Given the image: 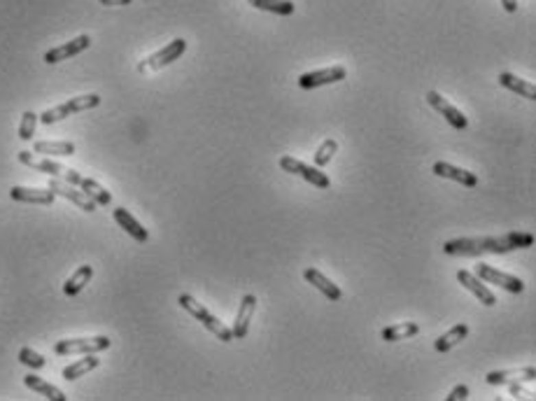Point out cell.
I'll return each instance as SVG.
<instances>
[{"label": "cell", "instance_id": "obj_23", "mask_svg": "<svg viewBox=\"0 0 536 401\" xmlns=\"http://www.w3.org/2000/svg\"><path fill=\"white\" fill-rule=\"evenodd\" d=\"M101 367V359L96 357V352H89L84 359H78V362H73L70 367L63 369V378L66 380H78L82 378L84 374H89V371L98 369Z\"/></svg>", "mask_w": 536, "mask_h": 401}, {"label": "cell", "instance_id": "obj_1", "mask_svg": "<svg viewBox=\"0 0 536 401\" xmlns=\"http://www.w3.org/2000/svg\"><path fill=\"white\" fill-rule=\"evenodd\" d=\"M534 243V236L529 233H509L504 238H457L447 240L443 245L445 255H462V257H476L482 252L490 255H504L511 250H520V247H529Z\"/></svg>", "mask_w": 536, "mask_h": 401}, {"label": "cell", "instance_id": "obj_24", "mask_svg": "<svg viewBox=\"0 0 536 401\" xmlns=\"http://www.w3.org/2000/svg\"><path fill=\"white\" fill-rule=\"evenodd\" d=\"M499 84L506 87V89H511V91H515V93H520V96L527 98V100L536 98V89H534L532 82L515 78L513 73H502V75H499Z\"/></svg>", "mask_w": 536, "mask_h": 401}, {"label": "cell", "instance_id": "obj_17", "mask_svg": "<svg viewBox=\"0 0 536 401\" xmlns=\"http://www.w3.org/2000/svg\"><path fill=\"white\" fill-rule=\"evenodd\" d=\"M112 217H115V222L119 224V227H121L128 236H131V238L138 240V243H145V240L150 238L147 229H145L138 220H135V217H133L126 208H115V210H112Z\"/></svg>", "mask_w": 536, "mask_h": 401}, {"label": "cell", "instance_id": "obj_11", "mask_svg": "<svg viewBox=\"0 0 536 401\" xmlns=\"http://www.w3.org/2000/svg\"><path fill=\"white\" fill-rule=\"evenodd\" d=\"M89 45H91L89 35H80V38H75V40H70V43H66V45H58V47H54V49L47 51L45 63L54 66V63H61V61H66V58H73V56H78L80 51L89 49Z\"/></svg>", "mask_w": 536, "mask_h": 401}, {"label": "cell", "instance_id": "obj_21", "mask_svg": "<svg viewBox=\"0 0 536 401\" xmlns=\"http://www.w3.org/2000/svg\"><path fill=\"white\" fill-rule=\"evenodd\" d=\"M91 278H93V268L89 264H84V266H80L66 282H63V294H66V297H78V294L89 285Z\"/></svg>", "mask_w": 536, "mask_h": 401}, {"label": "cell", "instance_id": "obj_35", "mask_svg": "<svg viewBox=\"0 0 536 401\" xmlns=\"http://www.w3.org/2000/svg\"><path fill=\"white\" fill-rule=\"evenodd\" d=\"M502 5H504L506 12H511V14L517 10V0H502Z\"/></svg>", "mask_w": 536, "mask_h": 401}, {"label": "cell", "instance_id": "obj_4", "mask_svg": "<svg viewBox=\"0 0 536 401\" xmlns=\"http://www.w3.org/2000/svg\"><path fill=\"white\" fill-rule=\"evenodd\" d=\"M16 159H19L23 166L35 168V170H40V173H47V175H51V178H61V180H66L75 187H78L80 180H82V175L78 173V170L61 166V163L51 161V159H38V157H33L31 152H19Z\"/></svg>", "mask_w": 536, "mask_h": 401}, {"label": "cell", "instance_id": "obj_18", "mask_svg": "<svg viewBox=\"0 0 536 401\" xmlns=\"http://www.w3.org/2000/svg\"><path fill=\"white\" fill-rule=\"evenodd\" d=\"M303 278L308 280L310 285H315L317 290H320L329 301H340V299H343V292H340V287L334 285V282L329 280L327 275L322 273V271H317V268L310 266V268L303 271Z\"/></svg>", "mask_w": 536, "mask_h": 401}, {"label": "cell", "instance_id": "obj_25", "mask_svg": "<svg viewBox=\"0 0 536 401\" xmlns=\"http://www.w3.org/2000/svg\"><path fill=\"white\" fill-rule=\"evenodd\" d=\"M420 334V324L417 322H401V324H392V327L382 329V341H406V339H413V336Z\"/></svg>", "mask_w": 536, "mask_h": 401}, {"label": "cell", "instance_id": "obj_26", "mask_svg": "<svg viewBox=\"0 0 536 401\" xmlns=\"http://www.w3.org/2000/svg\"><path fill=\"white\" fill-rule=\"evenodd\" d=\"M469 336V327L467 324H455V327L450 329V332H445L443 336H439L436 339V343H434V347L439 352H447V350H452L455 345H459V341H464Z\"/></svg>", "mask_w": 536, "mask_h": 401}, {"label": "cell", "instance_id": "obj_28", "mask_svg": "<svg viewBox=\"0 0 536 401\" xmlns=\"http://www.w3.org/2000/svg\"><path fill=\"white\" fill-rule=\"evenodd\" d=\"M250 5H255L259 10H266V12H273V14H280V16H290L294 14V3L292 0H247Z\"/></svg>", "mask_w": 536, "mask_h": 401}, {"label": "cell", "instance_id": "obj_12", "mask_svg": "<svg viewBox=\"0 0 536 401\" xmlns=\"http://www.w3.org/2000/svg\"><path fill=\"white\" fill-rule=\"evenodd\" d=\"M427 103L432 105L434 110H439L441 115H443L445 119L450 122L455 128H467L469 122H467V117H464V112L459 110V108H455V105H452L447 98L441 96L439 91H429V93H427Z\"/></svg>", "mask_w": 536, "mask_h": 401}, {"label": "cell", "instance_id": "obj_8", "mask_svg": "<svg viewBox=\"0 0 536 401\" xmlns=\"http://www.w3.org/2000/svg\"><path fill=\"white\" fill-rule=\"evenodd\" d=\"M476 275H478L480 280L492 282V285H499V287H504V290H509L513 294H520L522 290H525V282H522L520 278H515V275H506V273H502V271L490 266V264H478V266H476Z\"/></svg>", "mask_w": 536, "mask_h": 401}, {"label": "cell", "instance_id": "obj_32", "mask_svg": "<svg viewBox=\"0 0 536 401\" xmlns=\"http://www.w3.org/2000/svg\"><path fill=\"white\" fill-rule=\"evenodd\" d=\"M511 385V394L513 397H522V399H534L536 394L534 392H529V390H525V387H520V382H509Z\"/></svg>", "mask_w": 536, "mask_h": 401}, {"label": "cell", "instance_id": "obj_10", "mask_svg": "<svg viewBox=\"0 0 536 401\" xmlns=\"http://www.w3.org/2000/svg\"><path fill=\"white\" fill-rule=\"evenodd\" d=\"M49 190L56 194V196H63V198H68V200H73L75 205H78L80 210H84V212H93L98 208L93 200L86 196L84 192L82 190H78L75 185H70V182H66V180H58V178H54L49 182Z\"/></svg>", "mask_w": 536, "mask_h": 401}, {"label": "cell", "instance_id": "obj_20", "mask_svg": "<svg viewBox=\"0 0 536 401\" xmlns=\"http://www.w3.org/2000/svg\"><path fill=\"white\" fill-rule=\"evenodd\" d=\"M33 152L45 157H73L75 145L68 143V140H38L33 145Z\"/></svg>", "mask_w": 536, "mask_h": 401}, {"label": "cell", "instance_id": "obj_6", "mask_svg": "<svg viewBox=\"0 0 536 401\" xmlns=\"http://www.w3.org/2000/svg\"><path fill=\"white\" fill-rule=\"evenodd\" d=\"M280 168L285 170V173H292V175H299V178L308 180L310 185L320 187V190H329V187H331V180H329L327 173H322V170L315 166H308V163L296 157H290V154L280 157Z\"/></svg>", "mask_w": 536, "mask_h": 401}, {"label": "cell", "instance_id": "obj_19", "mask_svg": "<svg viewBox=\"0 0 536 401\" xmlns=\"http://www.w3.org/2000/svg\"><path fill=\"white\" fill-rule=\"evenodd\" d=\"M434 175H439V178H447V180H455V182H459V185H464V187H476V185H478V178H476L474 173H469V170H464V168L452 166V163H445V161H436L434 163Z\"/></svg>", "mask_w": 536, "mask_h": 401}, {"label": "cell", "instance_id": "obj_30", "mask_svg": "<svg viewBox=\"0 0 536 401\" xmlns=\"http://www.w3.org/2000/svg\"><path fill=\"white\" fill-rule=\"evenodd\" d=\"M35 126H38V115L31 110H26L21 115V124H19V138L21 140H31L35 133Z\"/></svg>", "mask_w": 536, "mask_h": 401}, {"label": "cell", "instance_id": "obj_2", "mask_svg": "<svg viewBox=\"0 0 536 401\" xmlns=\"http://www.w3.org/2000/svg\"><path fill=\"white\" fill-rule=\"evenodd\" d=\"M178 303H180V308H182V310H187L191 317H196V320L201 322L203 327L208 329V332H213L220 341H224V343H229V341H233L231 329L224 327V324H222L220 320H217V317L213 315V312H210L208 308H205L203 303H198V301L194 299L191 294H180V297H178Z\"/></svg>", "mask_w": 536, "mask_h": 401}, {"label": "cell", "instance_id": "obj_22", "mask_svg": "<svg viewBox=\"0 0 536 401\" xmlns=\"http://www.w3.org/2000/svg\"><path fill=\"white\" fill-rule=\"evenodd\" d=\"M23 382H26V387H28V390H33V392L43 394V397L51 399V401H66V399H68L66 394H63L61 390H58L56 385H51V382L43 380V378H40V376H33V374H28L26 378H23Z\"/></svg>", "mask_w": 536, "mask_h": 401}, {"label": "cell", "instance_id": "obj_31", "mask_svg": "<svg viewBox=\"0 0 536 401\" xmlns=\"http://www.w3.org/2000/svg\"><path fill=\"white\" fill-rule=\"evenodd\" d=\"M19 362L26 364V367H31V369H45L47 359L40 355V352L31 350V347H21V350H19Z\"/></svg>", "mask_w": 536, "mask_h": 401}, {"label": "cell", "instance_id": "obj_33", "mask_svg": "<svg viewBox=\"0 0 536 401\" xmlns=\"http://www.w3.org/2000/svg\"><path fill=\"white\" fill-rule=\"evenodd\" d=\"M469 397V387L467 385H457L455 390H452L450 394H447V401H459V399H467Z\"/></svg>", "mask_w": 536, "mask_h": 401}, {"label": "cell", "instance_id": "obj_34", "mask_svg": "<svg viewBox=\"0 0 536 401\" xmlns=\"http://www.w3.org/2000/svg\"><path fill=\"white\" fill-rule=\"evenodd\" d=\"M133 0H101V5H108V8H115V5H131Z\"/></svg>", "mask_w": 536, "mask_h": 401}, {"label": "cell", "instance_id": "obj_15", "mask_svg": "<svg viewBox=\"0 0 536 401\" xmlns=\"http://www.w3.org/2000/svg\"><path fill=\"white\" fill-rule=\"evenodd\" d=\"M12 200L19 203H35V205H51L56 198V194L47 187V190H38V187H12L10 190Z\"/></svg>", "mask_w": 536, "mask_h": 401}, {"label": "cell", "instance_id": "obj_14", "mask_svg": "<svg viewBox=\"0 0 536 401\" xmlns=\"http://www.w3.org/2000/svg\"><path fill=\"white\" fill-rule=\"evenodd\" d=\"M536 378L534 367H520V369H504V371H490L487 382L490 385H509V382H532Z\"/></svg>", "mask_w": 536, "mask_h": 401}, {"label": "cell", "instance_id": "obj_13", "mask_svg": "<svg viewBox=\"0 0 536 401\" xmlns=\"http://www.w3.org/2000/svg\"><path fill=\"white\" fill-rule=\"evenodd\" d=\"M255 308H257V297L255 294H245L243 301H240L238 312H235V322L231 327L233 339H245L247 336V332H250L252 315H255Z\"/></svg>", "mask_w": 536, "mask_h": 401}, {"label": "cell", "instance_id": "obj_3", "mask_svg": "<svg viewBox=\"0 0 536 401\" xmlns=\"http://www.w3.org/2000/svg\"><path fill=\"white\" fill-rule=\"evenodd\" d=\"M98 105H101V96H98V93L75 96V98L66 100V103L56 105V108L45 110L43 115H38V122H43V124L49 126V124H56V122L66 119L68 115H75V112H84V110H93V108H98Z\"/></svg>", "mask_w": 536, "mask_h": 401}, {"label": "cell", "instance_id": "obj_27", "mask_svg": "<svg viewBox=\"0 0 536 401\" xmlns=\"http://www.w3.org/2000/svg\"><path fill=\"white\" fill-rule=\"evenodd\" d=\"M78 187H80V190L84 192L86 196H89L96 205H110V203H112V194H110L108 190H105L103 185H98L96 180H91V178H82Z\"/></svg>", "mask_w": 536, "mask_h": 401}, {"label": "cell", "instance_id": "obj_7", "mask_svg": "<svg viewBox=\"0 0 536 401\" xmlns=\"http://www.w3.org/2000/svg\"><path fill=\"white\" fill-rule=\"evenodd\" d=\"M185 49H187V40L175 38L173 43H168L166 47H163V49H159L156 54L147 56L143 63H138V70H140V73H154V70L166 68L173 61H178V58L185 54Z\"/></svg>", "mask_w": 536, "mask_h": 401}, {"label": "cell", "instance_id": "obj_9", "mask_svg": "<svg viewBox=\"0 0 536 401\" xmlns=\"http://www.w3.org/2000/svg\"><path fill=\"white\" fill-rule=\"evenodd\" d=\"M345 75H347V70L343 66L313 70V73H303L301 78H299V87H301V89H317V87L334 84V82L345 80Z\"/></svg>", "mask_w": 536, "mask_h": 401}, {"label": "cell", "instance_id": "obj_16", "mask_svg": "<svg viewBox=\"0 0 536 401\" xmlns=\"http://www.w3.org/2000/svg\"><path fill=\"white\" fill-rule=\"evenodd\" d=\"M457 280H459V285L467 287L471 294H476L482 306H494V303H497V297H494V292L490 290V287L482 285V280L478 278V275H474V273H469V271L462 268V271H457Z\"/></svg>", "mask_w": 536, "mask_h": 401}, {"label": "cell", "instance_id": "obj_5", "mask_svg": "<svg viewBox=\"0 0 536 401\" xmlns=\"http://www.w3.org/2000/svg\"><path fill=\"white\" fill-rule=\"evenodd\" d=\"M112 345L108 336H89V339H63L54 345L56 355H89V352H103Z\"/></svg>", "mask_w": 536, "mask_h": 401}, {"label": "cell", "instance_id": "obj_29", "mask_svg": "<svg viewBox=\"0 0 536 401\" xmlns=\"http://www.w3.org/2000/svg\"><path fill=\"white\" fill-rule=\"evenodd\" d=\"M336 150H338V143H336L334 138H329V140H324V143L317 147V152H315V166H327L329 161H331V157L336 154Z\"/></svg>", "mask_w": 536, "mask_h": 401}]
</instances>
